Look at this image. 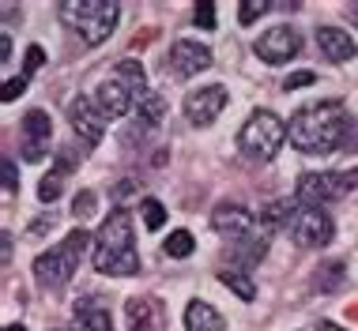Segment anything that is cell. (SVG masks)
<instances>
[{"instance_id": "1", "label": "cell", "mask_w": 358, "mask_h": 331, "mask_svg": "<svg viewBox=\"0 0 358 331\" xmlns=\"http://www.w3.org/2000/svg\"><path fill=\"white\" fill-rule=\"evenodd\" d=\"M287 135L302 154H332L347 143L351 121H347L343 102H313L290 117Z\"/></svg>"}, {"instance_id": "2", "label": "cell", "mask_w": 358, "mask_h": 331, "mask_svg": "<svg viewBox=\"0 0 358 331\" xmlns=\"http://www.w3.org/2000/svg\"><path fill=\"white\" fill-rule=\"evenodd\" d=\"M94 267L102 275H136L140 271V252L132 237V215L124 207H113L110 219L94 233Z\"/></svg>"}, {"instance_id": "3", "label": "cell", "mask_w": 358, "mask_h": 331, "mask_svg": "<svg viewBox=\"0 0 358 331\" xmlns=\"http://www.w3.org/2000/svg\"><path fill=\"white\" fill-rule=\"evenodd\" d=\"M121 19V8L113 0H64L61 4V23L76 31L87 45H102L113 34Z\"/></svg>"}, {"instance_id": "4", "label": "cell", "mask_w": 358, "mask_h": 331, "mask_svg": "<svg viewBox=\"0 0 358 331\" xmlns=\"http://www.w3.org/2000/svg\"><path fill=\"white\" fill-rule=\"evenodd\" d=\"M91 233L87 230H72L69 237L61 241V245H53L50 252H42V256L34 260V279H38V286H45V290H61L64 282H72V275L80 271V260H83V252L87 245H91Z\"/></svg>"}, {"instance_id": "5", "label": "cell", "mask_w": 358, "mask_h": 331, "mask_svg": "<svg viewBox=\"0 0 358 331\" xmlns=\"http://www.w3.org/2000/svg\"><path fill=\"white\" fill-rule=\"evenodd\" d=\"M283 140H287V124L279 121L272 110H257L245 124H241V132H238V151L245 154V159L272 162L275 154H279V147H283Z\"/></svg>"}, {"instance_id": "6", "label": "cell", "mask_w": 358, "mask_h": 331, "mask_svg": "<svg viewBox=\"0 0 358 331\" xmlns=\"http://www.w3.org/2000/svg\"><path fill=\"white\" fill-rule=\"evenodd\" d=\"M358 189V166L355 170H332V173H302L294 184V200L302 207H324V203L343 200Z\"/></svg>"}, {"instance_id": "7", "label": "cell", "mask_w": 358, "mask_h": 331, "mask_svg": "<svg viewBox=\"0 0 358 331\" xmlns=\"http://www.w3.org/2000/svg\"><path fill=\"white\" fill-rule=\"evenodd\" d=\"M257 57L264 64H272V68H279V64H287L290 57H298V50H302V34L294 31V27H287V23H279V27H272V31H264L257 38Z\"/></svg>"}, {"instance_id": "8", "label": "cell", "mask_w": 358, "mask_h": 331, "mask_svg": "<svg viewBox=\"0 0 358 331\" xmlns=\"http://www.w3.org/2000/svg\"><path fill=\"white\" fill-rule=\"evenodd\" d=\"M336 233V222L328 219V211L321 207H302L298 219L290 222V237L298 241L302 249H324Z\"/></svg>"}, {"instance_id": "9", "label": "cell", "mask_w": 358, "mask_h": 331, "mask_svg": "<svg viewBox=\"0 0 358 331\" xmlns=\"http://www.w3.org/2000/svg\"><path fill=\"white\" fill-rule=\"evenodd\" d=\"M230 94L222 83H211V87H200V91H189L185 94V117L192 124H211L215 117L227 110Z\"/></svg>"}, {"instance_id": "10", "label": "cell", "mask_w": 358, "mask_h": 331, "mask_svg": "<svg viewBox=\"0 0 358 331\" xmlns=\"http://www.w3.org/2000/svg\"><path fill=\"white\" fill-rule=\"evenodd\" d=\"M69 121H72V128L76 135L87 143V147H94V143H102V135H106V117L99 113V105H94L91 98H72L69 102Z\"/></svg>"}, {"instance_id": "11", "label": "cell", "mask_w": 358, "mask_h": 331, "mask_svg": "<svg viewBox=\"0 0 358 331\" xmlns=\"http://www.w3.org/2000/svg\"><path fill=\"white\" fill-rule=\"evenodd\" d=\"M50 135H53V121L45 110H31L23 117V159L27 162H42L45 147H50Z\"/></svg>"}, {"instance_id": "12", "label": "cell", "mask_w": 358, "mask_h": 331, "mask_svg": "<svg viewBox=\"0 0 358 331\" xmlns=\"http://www.w3.org/2000/svg\"><path fill=\"white\" fill-rule=\"evenodd\" d=\"M132 102H136V94H132L121 80H113V75L94 87V105H99V113L106 121H121V117L132 110Z\"/></svg>"}, {"instance_id": "13", "label": "cell", "mask_w": 358, "mask_h": 331, "mask_svg": "<svg viewBox=\"0 0 358 331\" xmlns=\"http://www.w3.org/2000/svg\"><path fill=\"white\" fill-rule=\"evenodd\" d=\"M170 68L181 75V80H189V75H200L211 68V50L200 42H192V38H181V42H173L170 50Z\"/></svg>"}, {"instance_id": "14", "label": "cell", "mask_w": 358, "mask_h": 331, "mask_svg": "<svg viewBox=\"0 0 358 331\" xmlns=\"http://www.w3.org/2000/svg\"><path fill=\"white\" fill-rule=\"evenodd\" d=\"M211 226H215L222 237L241 241V237L253 233V211H245L241 203H219V207L211 211Z\"/></svg>"}, {"instance_id": "15", "label": "cell", "mask_w": 358, "mask_h": 331, "mask_svg": "<svg viewBox=\"0 0 358 331\" xmlns=\"http://www.w3.org/2000/svg\"><path fill=\"white\" fill-rule=\"evenodd\" d=\"M317 50L324 53V61L347 64V61H355L358 42L347 31H340V27H321V31H317Z\"/></svg>"}, {"instance_id": "16", "label": "cell", "mask_w": 358, "mask_h": 331, "mask_svg": "<svg viewBox=\"0 0 358 331\" xmlns=\"http://www.w3.org/2000/svg\"><path fill=\"white\" fill-rule=\"evenodd\" d=\"M124 313H129V324L132 331H162V305L155 297H132L129 305H124Z\"/></svg>"}, {"instance_id": "17", "label": "cell", "mask_w": 358, "mask_h": 331, "mask_svg": "<svg viewBox=\"0 0 358 331\" xmlns=\"http://www.w3.org/2000/svg\"><path fill=\"white\" fill-rule=\"evenodd\" d=\"M72 331H113V320H110V309L99 305V301H83L76 305V324Z\"/></svg>"}, {"instance_id": "18", "label": "cell", "mask_w": 358, "mask_h": 331, "mask_svg": "<svg viewBox=\"0 0 358 331\" xmlns=\"http://www.w3.org/2000/svg\"><path fill=\"white\" fill-rule=\"evenodd\" d=\"M230 256H234L241 267H257L260 260L268 256L264 233H249V237H241V241H230Z\"/></svg>"}, {"instance_id": "19", "label": "cell", "mask_w": 358, "mask_h": 331, "mask_svg": "<svg viewBox=\"0 0 358 331\" xmlns=\"http://www.w3.org/2000/svg\"><path fill=\"white\" fill-rule=\"evenodd\" d=\"M222 328H227V324H222V316L208 305V301H189L185 331H222Z\"/></svg>"}, {"instance_id": "20", "label": "cell", "mask_w": 358, "mask_h": 331, "mask_svg": "<svg viewBox=\"0 0 358 331\" xmlns=\"http://www.w3.org/2000/svg\"><path fill=\"white\" fill-rule=\"evenodd\" d=\"M113 80H121L132 94H136V98H143V94H148V72H143V64L132 61V57L117 61V68H113Z\"/></svg>"}, {"instance_id": "21", "label": "cell", "mask_w": 358, "mask_h": 331, "mask_svg": "<svg viewBox=\"0 0 358 331\" xmlns=\"http://www.w3.org/2000/svg\"><path fill=\"white\" fill-rule=\"evenodd\" d=\"M298 211H302L298 203H290V200H275V203H268V207L260 211V222H264L268 230H279V226L290 230V222L298 219Z\"/></svg>"}, {"instance_id": "22", "label": "cell", "mask_w": 358, "mask_h": 331, "mask_svg": "<svg viewBox=\"0 0 358 331\" xmlns=\"http://www.w3.org/2000/svg\"><path fill=\"white\" fill-rule=\"evenodd\" d=\"M136 117L148 124V128H155V124L166 117V98H162L159 91H148L143 98H136Z\"/></svg>"}, {"instance_id": "23", "label": "cell", "mask_w": 358, "mask_h": 331, "mask_svg": "<svg viewBox=\"0 0 358 331\" xmlns=\"http://www.w3.org/2000/svg\"><path fill=\"white\" fill-rule=\"evenodd\" d=\"M219 282L227 290H234V294L241 301H257V286H253V279H249V271H219Z\"/></svg>"}, {"instance_id": "24", "label": "cell", "mask_w": 358, "mask_h": 331, "mask_svg": "<svg viewBox=\"0 0 358 331\" xmlns=\"http://www.w3.org/2000/svg\"><path fill=\"white\" fill-rule=\"evenodd\" d=\"M343 279H347V267L340 264V260H332V264H324V267H317V290L321 294H332V290H340L343 286Z\"/></svg>"}, {"instance_id": "25", "label": "cell", "mask_w": 358, "mask_h": 331, "mask_svg": "<svg viewBox=\"0 0 358 331\" xmlns=\"http://www.w3.org/2000/svg\"><path fill=\"white\" fill-rule=\"evenodd\" d=\"M192 249H196V241H192L189 230H173L166 237V245H162V252H166L170 260H185V256H192Z\"/></svg>"}, {"instance_id": "26", "label": "cell", "mask_w": 358, "mask_h": 331, "mask_svg": "<svg viewBox=\"0 0 358 331\" xmlns=\"http://www.w3.org/2000/svg\"><path fill=\"white\" fill-rule=\"evenodd\" d=\"M61 189H64V170L45 173L42 184H38V200H42V203H53L57 196H61Z\"/></svg>"}, {"instance_id": "27", "label": "cell", "mask_w": 358, "mask_h": 331, "mask_svg": "<svg viewBox=\"0 0 358 331\" xmlns=\"http://www.w3.org/2000/svg\"><path fill=\"white\" fill-rule=\"evenodd\" d=\"M140 211H143V226H148V230H162V226H166V207H162L159 200L148 196L140 203Z\"/></svg>"}, {"instance_id": "28", "label": "cell", "mask_w": 358, "mask_h": 331, "mask_svg": "<svg viewBox=\"0 0 358 331\" xmlns=\"http://www.w3.org/2000/svg\"><path fill=\"white\" fill-rule=\"evenodd\" d=\"M94 207H99V196H94L91 189H83V192H76V200H72V215L76 219H91L94 215Z\"/></svg>"}, {"instance_id": "29", "label": "cell", "mask_w": 358, "mask_h": 331, "mask_svg": "<svg viewBox=\"0 0 358 331\" xmlns=\"http://www.w3.org/2000/svg\"><path fill=\"white\" fill-rule=\"evenodd\" d=\"M268 8H272L268 0H245V4L238 8V23H245V27H249L253 19H260V15H264Z\"/></svg>"}, {"instance_id": "30", "label": "cell", "mask_w": 358, "mask_h": 331, "mask_svg": "<svg viewBox=\"0 0 358 331\" xmlns=\"http://www.w3.org/2000/svg\"><path fill=\"white\" fill-rule=\"evenodd\" d=\"M192 15H196V23L204 27V31H215V4H208V0H204V4H196V12H192Z\"/></svg>"}, {"instance_id": "31", "label": "cell", "mask_w": 358, "mask_h": 331, "mask_svg": "<svg viewBox=\"0 0 358 331\" xmlns=\"http://www.w3.org/2000/svg\"><path fill=\"white\" fill-rule=\"evenodd\" d=\"M23 91H27V75H19V80H8V83H4V102H15Z\"/></svg>"}, {"instance_id": "32", "label": "cell", "mask_w": 358, "mask_h": 331, "mask_svg": "<svg viewBox=\"0 0 358 331\" xmlns=\"http://www.w3.org/2000/svg\"><path fill=\"white\" fill-rule=\"evenodd\" d=\"M309 83H317V75H313V72H294V75H287L283 91H294V87H309Z\"/></svg>"}, {"instance_id": "33", "label": "cell", "mask_w": 358, "mask_h": 331, "mask_svg": "<svg viewBox=\"0 0 358 331\" xmlns=\"http://www.w3.org/2000/svg\"><path fill=\"white\" fill-rule=\"evenodd\" d=\"M19 189V173H15V162L4 159V192H15Z\"/></svg>"}, {"instance_id": "34", "label": "cell", "mask_w": 358, "mask_h": 331, "mask_svg": "<svg viewBox=\"0 0 358 331\" xmlns=\"http://www.w3.org/2000/svg\"><path fill=\"white\" fill-rule=\"evenodd\" d=\"M42 61H45L42 45H31V50H27V75H31V72H38V68H42Z\"/></svg>"}, {"instance_id": "35", "label": "cell", "mask_w": 358, "mask_h": 331, "mask_svg": "<svg viewBox=\"0 0 358 331\" xmlns=\"http://www.w3.org/2000/svg\"><path fill=\"white\" fill-rule=\"evenodd\" d=\"M53 222H57V215H42V219H38V222H31V230H27V233H31V237H38V233L53 230Z\"/></svg>"}, {"instance_id": "36", "label": "cell", "mask_w": 358, "mask_h": 331, "mask_svg": "<svg viewBox=\"0 0 358 331\" xmlns=\"http://www.w3.org/2000/svg\"><path fill=\"white\" fill-rule=\"evenodd\" d=\"M4 61H12V38L0 34V64H4Z\"/></svg>"}, {"instance_id": "37", "label": "cell", "mask_w": 358, "mask_h": 331, "mask_svg": "<svg viewBox=\"0 0 358 331\" xmlns=\"http://www.w3.org/2000/svg\"><path fill=\"white\" fill-rule=\"evenodd\" d=\"M317 331H343V328L332 324V320H321V324H317Z\"/></svg>"}, {"instance_id": "38", "label": "cell", "mask_w": 358, "mask_h": 331, "mask_svg": "<svg viewBox=\"0 0 358 331\" xmlns=\"http://www.w3.org/2000/svg\"><path fill=\"white\" fill-rule=\"evenodd\" d=\"M347 12H351V19H355V23H358V4H351V8H347Z\"/></svg>"}, {"instance_id": "39", "label": "cell", "mask_w": 358, "mask_h": 331, "mask_svg": "<svg viewBox=\"0 0 358 331\" xmlns=\"http://www.w3.org/2000/svg\"><path fill=\"white\" fill-rule=\"evenodd\" d=\"M4 331H27V328H23V324H8Z\"/></svg>"}]
</instances>
